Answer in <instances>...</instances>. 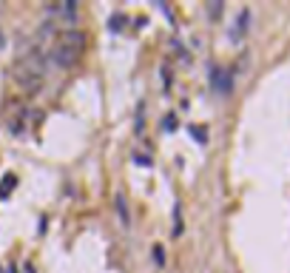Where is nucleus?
Wrapping results in <instances>:
<instances>
[{
	"mask_svg": "<svg viewBox=\"0 0 290 273\" xmlns=\"http://www.w3.org/2000/svg\"><path fill=\"white\" fill-rule=\"evenodd\" d=\"M12 80L14 83H17V86H20V89L23 91H29V94H37V91L43 89V74H37L35 68H29L23 63V60H17V63H14V68H12Z\"/></svg>",
	"mask_w": 290,
	"mask_h": 273,
	"instance_id": "1",
	"label": "nucleus"
},
{
	"mask_svg": "<svg viewBox=\"0 0 290 273\" xmlns=\"http://www.w3.org/2000/svg\"><path fill=\"white\" fill-rule=\"evenodd\" d=\"M80 57H83V51H77V48H71V46H66V43H60V40H54L51 51H48V60L57 68H74L80 63Z\"/></svg>",
	"mask_w": 290,
	"mask_h": 273,
	"instance_id": "2",
	"label": "nucleus"
},
{
	"mask_svg": "<svg viewBox=\"0 0 290 273\" xmlns=\"http://www.w3.org/2000/svg\"><path fill=\"white\" fill-rule=\"evenodd\" d=\"M60 43L71 46V48H77V51H85V46H88V34L80 32V29H69V32H63L57 37Z\"/></svg>",
	"mask_w": 290,
	"mask_h": 273,
	"instance_id": "3",
	"label": "nucleus"
},
{
	"mask_svg": "<svg viewBox=\"0 0 290 273\" xmlns=\"http://www.w3.org/2000/svg\"><path fill=\"white\" fill-rule=\"evenodd\" d=\"M114 208H117V216H120V225L131 228V211H128L125 193H117V196H114Z\"/></svg>",
	"mask_w": 290,
	"mask_h": 273,
	"instance_id": "4",
	"label": "nucleus"
},
{
	"mask_svg": "<svg viewBox=\"0 0 290 273\" xmlns=\"http://www.w3.org/2000/svg\"><path fill=\"white\" fill-rule=\"evenodd\" d=\"M210 77H213V86H216L219 94H228V91H231V74H225L222 68H213Z\"/></svg>",
	"mask_w": 290,
	"mask_h": 273,
	"instance_id": "5",
	"label": "nucleus"
},
{
	"mask_svg": "<svg viewBox=\"0 0 290 273\" xmlns=\"http://www.w3.org/2000/svg\"><path fill=\"white\" fill-rule=\"evenodd\" d=\"M14 185H17V177H14V174H6V177H3V185H0V199H6V196L14 191Z\"/></svg>",
	"mask_w": 290,
	"mask_h": 273,
	"instance_id": "6",
	"label": "nucleus"
},
{
	"mask_svg": "<svg viewBox=\"0 0 290 273\" xmlns=\"http://www.w3.org/2000/svg\"><path fill=\"white\" fill-rule=\"evenodd\" d=\"M205 9H208V17H210V23H219L222 11H225V3H208Z\"/></svg>",
	"mask_w": 290,
	"mask_h": 273,
	"instance_id": "7",
	"label": "nucleus"
},
{
	"mask_svg": "<svg viewBox=\"0 0 290 273\" xmlns=\"http://www.w3.org/2000/svg\"><path fill=\"white\" fill-rule=\"evenodd\" d=\"M151 256H154V262H157V268H165V248L163 245H154Z\"/></svg>",
	"mask_w": 290,
	"mask_h": 273,
	"instance_id": "8",
	"label": "nucleus"
},
{
	"mask_svg": "<svg viewBox=\"0 0 290 273\" xmlns=\"http://www.w3.org/2000/svg\"><path fill=\"white\" fill-rule=\"evenodd\" d=\"M250 26V11L242 9V14H239V26H236V34H245V29Z\"/></svg>",
	"mask_w": 290,
	"mask_h": 273,
	"instance_id": "9",
	"label": "nucleus"
},
{
	"mask_svg": "<svg viewBox=\"0 0 290 273\" xmlns=\"http://www.w3.org/2000/svg\"><path fill=\"white\" fill-rule=\"evenodd\" d=\"M182 233V214H179V208L174 211V236H179Z\"/></svg>",
	"mask_w": 290,
	"mask_h": 273,
	"instance_id": "10",
	"label": "nucleus"
},
{
	"mask_svg": "<svg viewBox=\"0 0 290 273\" xmlns=\"http://www.w3.org/2000/svg\"><path fill=\"white\" fill-rule=\"evenodd\" d=\"M123 20H125L123 14H114V17L108 20V29H114V32H120V29H123Z\"/></svg>",
	"mask_w": 290,
	"mask_h": 273,
	"instance_id": "11",
	"label": "nucleus"
},
{
	"mask_svg": "<svg viewBox=\"0 0 290 273\" xmlns=\"http://www.w3.org/2000/svg\"><path fill=\"white\" fill-rule=\"evenodd\" d=\"M191 131H194V139H197V142H205V139H208V136H205V128H191Z\"/></svg>",
	"mask_w": 290,
	"mask_h": 273,
	"instance_id": "12",
	"label": "nucleus"
},
{
	"mask_svg": "<svg viewBox=\"0 0 290 273\" xmlns=\"http://www.w3.org/2000/svg\"><path fill=\"white\" fill-rule=\"evenodd\" d=\"M6 46V34H3V29H0V48Z\"/></svg>",
	"mask_w": 290,
	"mask_h": 273,
	"instance_id": "13",
	"label": "nucleus"
}]
</instances>
